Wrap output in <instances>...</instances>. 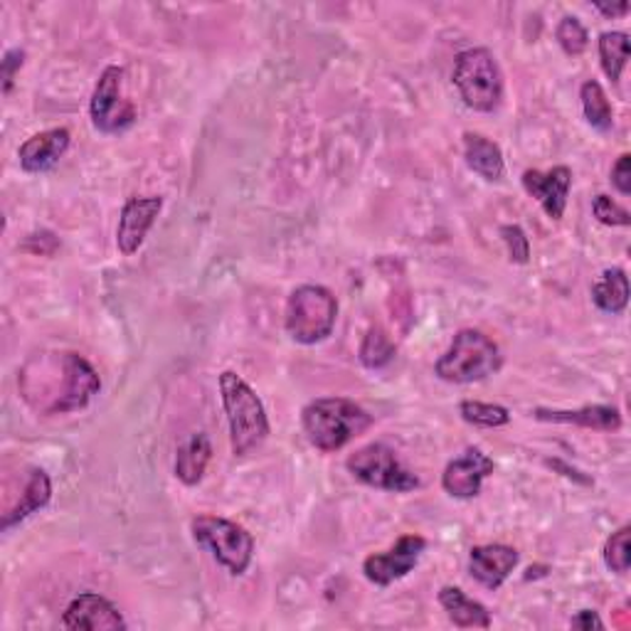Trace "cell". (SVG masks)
<instances>
[{
    "label": "cell",
    "mask_w": 631,
    "mask_h": 631,
    "mask_svg": "<svg viewBox=\"0 0 631 631\" xmlns=\"http://www.w3.org/2000/svg\"><path fill=\"white\" fill-rule=\"evenodd\" d=\"M38 365L40 383L20 385L28 403L45 415H67L85 410L101 390V377L79 353L50 355Z\"/></svg>",
    "instance_id": "cell-1"
},
{
    "label": "cell",
    "mask_w": 631,
    "mask_h": 631,
    "mask_svg": "<svg viewBox=\"0 0 631 631\" xmlns=\"http://www.w3.org/2000/svg\"><path fill=\"white\" fill-rule=\"evenodd\" d=\"M306 440L318 452H338L373 427V415L348 397H318L302 412Z\"/></svg>",
    "instance_id": "cell-2"
},
{
    "label": "cell",
    "mask_w": 631,
    "mask_h": 631,
    "mask_svg": "<svg viewBox=\"0 0 631 631\" xmlns=\"http://www.w3.org/2000/svg\"><path fill=\"white\" fill-rule=\"evenodd\" d=\"M220 397L229 424V446L235 456L255 454L269 437V417L255 390L235 371L220 375Z\"/></svg>",
    "instance_id": "cell-3"
},
{
    "label": "cell",
    "mask_w": 631,
    "mask_h": 631,
    "mask_svg": "<svg viewBox=\"0 0 631 631\" xmlns=\"http://www.w3.org/2000/svg\"><path fill=\"white\" fill-rule=\"evenodd\" d=\"M501 365L503 358L496 341L476 328H462L454 336L452 346L434 363V373L444 383L469 385L486 381V377L501 371Z\"/></svg>",
    "instance_id": "cell-4"
},
{
    "label": "cell",
    "mask_w": 631,
    "mask_h": 631,
    "mask_svg": "<svg viewBox=\"0 0 631 631\" xmlns=\"http://www.w3.org/2000/svg\"><path fill=\"white\" fill-rule=\"evenodd\" d=\"M338 302L331 289L321 284L296 286L284 312V328L294 343L316 346L336 328Z\"/></svg>",
    "instance_id": "cell-5"
},
{
    "label": "cell",
    "mask_w": 631,
    "mask_h": 631,
    "mask_svg": "<svg viewBox=\"0 0 631 631\" xmlns=\"http://www.w3.org/2000/svg\"><path fill=\"white\" fill-rule=\"evenodd\" d=\"M452 82L464 105L474 111L491 114L503 101V72L486 48H469L454 57Z\"/></svg>",
    "instance_id": "cell-6"
},
{
    "label": "cell",
    "mask_w": 631,
    "mask_h": 631,
    "mask_svg": "<svg viewBox=\"0 0 631 631\" xmlns=\"http://www.w3.org/2000/svg\"><path fill=\"white\" fill-rule=\"evenodd\" d=\"M190 531L195 543L208 550L220 562L229 575H245L255 558V538L235 521L220 519V515H198L193 519Z\"/></svg>",
    "instance_id": "cell-7"
},
{
    "label": "cell",
    "mask_w": 631,
    "mask_h": 631,
    "mask_svg": "<svg viewBox=\"0 0 631 631\" xmlns=\"http://www.w3.org/2000/svg\"><path fill=\"white\" fill-rule=\"evenodd\" d=\"M346 469L361 484L377 491L410 493L420 489V479L407 466H403L393 446L383 442L365 444L358 452H353L348 456Z\"/></svg>",
    "instance_id": "cell-8"
},
{
    "label": "cell",
    "mask_w": 631,
    "mask_h": 631,
    "mask_svg": "<svg viewBox=\"0 0 631 631\" xmlns=\"http://www.w3.org/2000/svg\"><path fill=\"white\" fill-rule=\"evenodd\" d=\"M124 67L119 65L105 67L95 91H91L89 117L101 134H121L131 129L136 121L134 105L124 99Z\"/></svg>",
    "instance_id": "cell-9"
},
{
    "label": "cell",
    "mask_w": 631,
    "mask_h": 631,
    "mask_svg": "<svg viewBox=\"0 0 631 631\" xmlns=\"http://www.w3.org/2000/svg\"><path fill=\"white\" fill-rule=\"evenodd\" d=\"M427 545V538L417 533L403 535L393 548L385 550V553H375L363 560L365 580L377 584V588H390V584L407 578L410 572L417 568Z\"/></svg>",
    "instance_id": "cell-10"
},
{
    "label": "cell",
    "mask_w": 631,
    "mask_h": 631,
    "mask_svg": "<svg viewBox=\"0 0 631 631\" xmlns=\"http://www.w3.org/2000/svg\"><path fill=\"white\" fill-rule=\"evenodd\" d=\"M493 469H496V464H493L489 454L481 452L479 446H469L462 456H456L446 464L442 474V489L454 499H476L481 486H484V479L493 474Z\"/></svg>",
    "instance_id": "cell-11"
},
{
    "label": "cell",
    "mask_w": 631,
    "mask_h": 631,
    "mask_svg": "<svg viewBox=\"0 0 631 631\" xmlns=\"http://www.w3.org/2000/svg\"><path fill=\"white\" fill-rule=\"evenodd\" d=\"M160 210H164V198H160V195L129 198L124 203L117 225V247L124 257H134L136 252L144 247Z\"/></svg>",
    "instance_id": "cell-12"
},
{
    "label": "cell",
    "mask_w": 631,
    "mask_h": 631,
    "mask_svg": "<svg viewBox=\"0 0 631 631\" xmlns=\"http://www.w3.org/2000/svg\"><path fill=\"white\" fill-rule=\"evenodd\" d=\"M62 627L72 631H119L126 629V619L107 597L97 592H82L67 604Z\"/></svg>",
    "instance_id": "cell-13"
},
{
    "label": "cell",
    "mask_w": 631,
    "mask_h": 631,
    "mask_svg": "<svg viewBox=\"0 0 631 631\" xmlns=\"http://www.w3.org/2000/svg\"><path fill=\"white\" fill-rule=\"evenodd\" d=\"M523 188L528 195L541 203V208L545 210V215L550 220L560 223L565 217V208H568V195H570V186H572V170L568 166H555L550 170H533L528 168L523 178Z\"/></svg>",
    "instance_id": "cell-14"
},
{
    "label": "cell",
    "mask_w": 631,
    "mask_h": 631,
    "mask_svg": "<svg viewBox=\"0 0 631 631\" xmlns=\"http://www.w3.org/2000/svg\"><path fill=\"white\" fill-rule=\"evenodd\" d=\"M519 550L503 543L476 545L469 553V575H472L481 588L496 592L503 582L511 578V572L519 568Z\"/></svg>",
    "instance_id": "cell-15"
},
{
    "label": "cell",
    "mask_w": 631,
    "mask_h": 631,
    "mask_svg": "<svg viewBox=\"0 0 631 631\" xmlns=\"http://www.w3.org/2000/svg\"><path fill=\"white\" fill-rule=\"evenodd\" d=\"M70 141L72 134L70 129H65V126L30 136V139L18 148L20 168L30 176L48 174V170L60 164V158L67 154V148H70Z\"/></svg>",
    "instance_id": "cell-16"
},
{
    "label": "cell",
    "mask_w": 631,
    "mask_h": 631,
    "mask_svg": "<svg viewBox=\"0 0 631 631\" xmlns=\"http://www.w3.org/2000/svg\"><path fill=\"white\" fill-rule=\"evenodd\" d=\"M533 417L538 422H553V424H575L582 430H597V432H619L622 430V415L612 405H588L580 410H533Z\"/></svg>",
    "instance_id": "cell-17"
},
{
    "label": "cell",
    "mask_w": 631,
    "mask_h": 631,
    "mask_svg": "<svg viewBox=\"0 0 631 631\" xmlns=\"http://www.w3.org/2000/svg\"><path fill=\"white\" fill-rule=\"evenodd\" d=\"M464 160L466 166L484 180L496 183L506 176V160H503L501 146L481 134H464Z\"/></svg>",
    "instance_id": "cell-18"
},
{
    "label": "cell",
    "mask_w": 631,
    "mask_h": 631,
    "mask_svg": "<svg viewBox=\"0 0 631 631\" xmlns=\"http://www.w3.org/2000/svg\"><path fill=\"white\" fill-rule=\"evenodd\" d=\"M440 604L450 617V622L459 629H489L491 627V612L484 604L472 600L462 588L446 584L440 590Z\"/></svg>",
    "instance_id": "cell-19"
},
{
    "label": "cell",
    "mask_w": 631,
    "mask_h": 631,
    "mask_svg": "<svg viewBox=\"0 0 631 631\" xmlns=\"http://www.w3.org/2000/svg\"><path fill=\"white\" fill-rule=\"evenodd\" d=\"M213 459V444L208 440V434L195 432L190 437L178 446L176 454V479L183 481L186 486H198L205 472H208V464Z\"/></svg>",
    "instance_id": "cell-20"
},
{
    "label": "cell",
    "mask_w": 631,
    "mask_h": 631,
    "mask_svg": "<svg viewBox=\"0 0 631 631\" xmlns=\"http://www.w3.org/2000/svg\"><path fill=\"white\" fill-rule=\"evenodd\" d=\"M50 499H52V481H50L48 472H45V469H32L30 476H28L26 491H22V496L16 503V509H10L3 515V525H0V528H3V533L13 531V528L26 521L28 515L42 511L50 503Z\"/></svg>",
    "instance_id": "cell-21"
},
{
    "label": "cell",
    "mask_w": 631,
    "mask_h": 631,
    "mask_svg": "<svg viewBox=\"0 0 631 631\" xmlns=\"http://www.w3.org/2000/svg\"><path fill=\"white\" fill-rule=\"evenodd\" d=\"M592 302L604 314L619 316L629 304V277L622 267L604 269L602 277L592 284Z\"/></svg>",
    "instance_id": "cell-22"
},
{
    "label": "cell",
    "mask_w": 631,
    "mask_h": 631,
    "mask_svg": "<svg viewBox=\"0 0 631 631\" xmlns=\"http://www.w3.org/2000/svg\"><path fill=\"white\" fill-rule=\"evenodd\" d=\"M580 99H582L584 119H588L592 129L600 131V134L612 131L614 109L610 105V99H607L602 85L597 82V79H588V82L580 87Z\"/></svg>",
    "instance_id": "cell-23"
},
{
    "label": "cell",
    "mask_w": 631,
    "mask_h": 631,
    "mask_svg": "<svg viewBox=\"0 0 631 631\" xmlns=\"http://www.w3.org/2000/svg\"><path fill=\"white\" fill-rule=\"evenodd\" d=\"M597 48H600V62L604 75L617 85L619 79H622V72L629 62V36L622 30L602 32Z\"/></svg>",
    "instance_id": "cell-24"
},
{
    "label": "cell",
    "mask_w": 631,
    "mask_h": 631,
    "mask_svg": "<svg viewBox=\"0 0 631 631\" xmlns=\"http://www.w3.org/2000/svg\"><path fill=\"white\" fill-rule=\"evenodd\" d=\"M459 415H462L464 422L474 424V427H486V430L506 427V424L511 422L509 407L479 403V400H464V403L459 405Z\"/></svg>",
    "instance_id": "cell-25"
},
{
    "label": "cell",
    "mask_w": 631,
    "mask_h": 631,
    "mask_svg": "<svg viewBox=\"0 0 631 631\" xmlns=\"http://www.w3.org/2000/svg\"><path fill=\"white\" fill-rule=\"evenodd\" d=\"M395 353H397L395 343L387 338L385 331H383V328H371L368 336L363 338L361 363H363L368 371H381V368H385L387 363H393Z\"/></svg>",
    "instance_id": "cell-26"
},
{
    "label": "cell",
    "mask_w": 631,
    "mask_h": 631,
    "mask_svg": "<svg viewBox=\"0 0 631 631\" xmlns=\"http://www.w3.org/2000/svg\"><path fill=\"white\" fill-rule=\"evenodd\" d=\"M604 565L617 575H627L631 565V528L622 525L604 543Z\"/></svg>",
    "instance_id": "cell-27"
},
{
    "label": "cell",
    "mask_w": 631,
    "mask_h": 631,
    "mask_svg": "<svg viewBox=\"0 0 631 631\" xmlns=\"http://www.w3.org/2000/svg\"><path fill=\"white\" fill-rule=\"evenodd\" d=\"M555 40L562 48V52L570 57H580L584 50L590 48V32L575 16H565L560 20V26L555 30Z\"/></svg>",
    "instance_id": "cell-28"
},
{
    "label": "cell",
    "mask_w": 631,
    "mask_h": 631,
    "mask_svg": "<svg viewBox=\"0 0 631 631\" xmlns=\"http://www.w3.org/2000/svg\"><path fill=\"white\" fill-rule=\"evenodd\" d=\"M592 215L597 217V223H602L607 227H629L631 215L624 210L622 205L614 203L610 195H597L592 200Z\"/></svg>",
    "instance_id": "cell-29"
},
{
    "label": "cell",
    "mask_w": 631,
    "mask_h": 631,
    "mask_svg": "<svg viewBox=\"0 0 631 631\" xmlns=\"http://www.w3.org/2000/svg\"><path fill=\"white\" fill-rule=\"evenodd\" d=\"M501 239L503 245L509 249V257L513 264H528L531 262V239L523 233V227L519 225H503L501 229Z\"/></svg>",
    "instance_id": "cell-30"
},
{
    "label": "cell",
    "mask_w": 631,
    "mask_h": 631,
    "mask_svg": "<svg viewBox=\"0 0 631 631\" xmlns=\"http://www.w3.org/2000/svg\"><path fill=\"white\" fill-rule=\"evenodd\" d=\"M22 65H26V50L13 48L3 55V62H0V67H3V95H10V91H13L16 75L20 72Z\"/></svg>",
    "instance_id": "cell-31"
},
{
    "label": "cell",
    "mask_w": 631,
    "mask_h": 631,
    "mask_svg": "<svg viewBox=\"0 0 631 631\" xmlns=\"http://www.w3.org/2000/svg\"><path fill=\"white\" fill-rule=\"evenodd\" d=\"M612 186L622 195L631 193V156L629 154L619 156L617 164L612 166Z\"/></svg>",
    "instance_id": "cell-32"
},
{
    "label": "cell",
    "mask_w": 631,
    "mask_h": 631,
    "mask_svg": "<svg viewBox=\"0 0 631 631\" xmlns=\"http://www.w3.org/2000/svg\"><path fill=\"white\" fill-rule=\"evenodd\" d=\"M570 627L572 629H582V631H602L604 629V622L600 619V614H597L594 610H580L575 617L570 619Z\"/></svg>",
    "instance_id": "cell-33"
},
{
    "label": "cell",
    "mask_w": 631,
    "mask_h": 631,
    "mask_svg": "<svg viewBox=\"0 0 631 631\" xmlns=\"http://www.w3.org/2000/svg\"><path fill=\"white\" fill-rule=\"evenodd\" d=\"M548 466H553V469H560L562 472V476H568V479H575V481H580V484H584V486H592V479H588V476H582L578 469H570L568 464H562L560 459H548L545 462Z\"/></svg>",
    "instance_id": "cell-34"
},
{
    "label": "cell",
    "mask_w": 631,
    "mask_h": 631,
    "mask_svg": "<svg viewBox=\"0 0 631 631\" xmlns=\"http://www.w3.org/2000/svg\"><path fill=\"white\" fill-rule=\"evenodd\" d=\"M594 10H600L604 18H624L629 13V3H617V6L594 3Z\"/></svg>",
    "instance_id": "cell-35"
}]
</instances>
